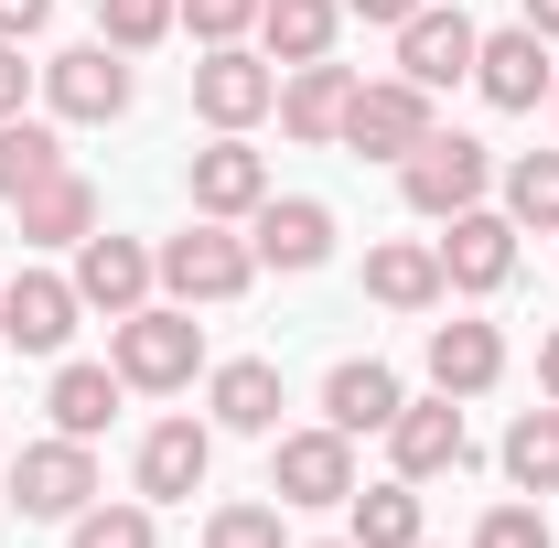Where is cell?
I'll return each mask as SVG.
<instances>
[{"instance_id":"26","label":"cell","mask_w":559,"mask_h":548,"mask_svg":"<svg viewBox=\"0 0 559 548\" xmlns=\"http://www.w3.org/2000/svg\"><path fill=\"white\" fill-rule=\"evenodd\" d=\"M345 516H355V527H345L355 548H419V484L409 474H399V484H355Z\"/></svg>"},{"instance_id":"17","label":"cell","mask_w":559,"mask_h":548,"mask_svg":"<svg viewBox=\"0 0 559 548\" xmlns=\"http://www.w3.org/2000/svg\"><path fill=\"white\" fill-rule=\"evenodd\" d=\"M388 452H399L409 484H430V474H463V463H474V430H463L452 398H409V409L388 419Z\"/></svg>"},{"instance_id":"6","label":"cell","mask_w":559,"mask_h":548,"mask_svg":"<svg viewBox=\"0 0 559 548\" xmlns=\"http://www.w3.org/2000/svg\"><path fill=\"white\" fill-rule=\"evenodd\" d=\"M419 140H430V86H409V75H355V108H345V151H366V162H409Z\"/></svg>"},{"instance_id":"10","label":"cell","mask_w":559,"mask_h":548,"mask_svg":"<svg viewBox=\"0 0 559 548\" xmlns=\"http://www.w3.org/2000/svg\"><path fill=\"white\" fill-rule=\"evenodd\" d=\"M215 474V430L205 419H151L140 430V505H183Z\"/></svg>"},{"instance_id":"13","label":"cell","mask_w":559,"mask_h":548,"mask_svg":"<svg viewBox=\"0 0 559 548\" xmlns=\"http://www.w3.org/2000/svg\"><path fill=\"white\" fill-rule=\"evenodd\" d=\"M430 248H441V290H506L516 279V215L463 205L452 237H430Z\"/></svg>"},{"instance_id":"2","label":"cell","mask_w":559,"mask_h":548,"mask_svg":"<svg viewBox=\"0 0 559 548\" xmlns=\"http://www.w3.org/2000/svg\"><path fill=\"white\" fill-rule=\"evenodd\" d=\"M151 259H162V290H173L183 312H194V301H237V290L259 279V248H248V237H226V215H194V226H183V237H162Z\"/></svg>"},{"instance_id":"18","label":"cell","mask_w":559,"mask_h":548,"mask_svg":"<svg viewBox=\"0 0 559 548\" xmlns=\"http://www.w3.org/2000/svg\"><path fill=\"white\" fill-rule=\"evenodd\" d=\"M345 108H355V65H334V55L280 75V130H290V140H312V151L345 140Z\"/></svg>"},{"instance_id":"24","label":"cell","mask_w":559,"mask_h":548,"mask_svg":"<svg viewBox=\"0 0 559 548\" xmlns=\"http://www.w3.org/2000/svg\"><path fill=\"white\" fill-rule=\"evenodd\" d=\"M119 398H130V377H119V366H55V398H44V409H55L66 441H97V430L119 419Z\"/></svg>"},{"instance_id":"11","label":"cell","mask_w":559,"mask_h":548,"mask_svg":"<svg viewBox=\"0 0 559 548\" xmlns=\"http://www.w3.org/2000/svg\"><path fill=\"white\" fill-rule=\"evenodd\" d=\"M75 279H55V270H22V279H0V344H22V355H66V334H75Z\"/></svg>"},{"instance_id":"4","label":"cell","mask_w":559,"mask_h":548,"mask_svg":"<svg viewBox=\"0 0 559 548\" xmlns=\"http://www.w3.org/2000/svg\"><path fill=\"white\" fill-rule=\"evenodd\" d=\"M270 495L280 505H345L355 495V441L323 419V430H270Z\"/></svg>"},{"instance_id":"21","label":"cell","mask_w":559,"mask_h":548,"mask_svg":"<svg viewBox=\"0 0 559 548\" xmlns=\"http://www.w3.org/2000/svg\"><path fill=\"white\" fill-rule=\"evenodd\" d=\"M205 409H215V430H248V441H270V430H280V366H270V355H237V366H215V377H205Z\"/></svg>"},{"instance_id":"25","label":"cell","mask_w":559,"mask_h":548,"mask_svg":"<svg viewBox=\"0 0 559 548\" xmlns=\"http://www.w3.org/2000/svg\"><path fill=\"white\" fill-rule=\"evenodd\" d=\"M366 290H377L388 312H430V301H441V248H419V237L366 248Z\"/></svg>"},{"instance_id":"23","label":"cell","mask_w":559,"mask_h":548,"mask_svg":"<svg viewBox=\"0 0 559 548\" xmlns=\"http://www.w3.org/2000/svg\"><path fill=\"white\" fill-rule=\"evenodd\" d=\"M259 33H270V65H323L345 33V0H259Z\"/></svg>"},{"instance_id":"12","label":"cell","mask_w":559,"mask_h":548,"mask_svg":"<svg viewBox=\"0 0 559 548\" xmlns=\"http://www.w3.org/2000/svg\"><path fill=\"white\" fill-rule=\"evenodd\" d=\"M151 279H162V259H151L140 237H75V301H86V312L119 323V312L151 301Z\"/></svg>"},{"instance_id":"14","label":"cell","mask_w":559,"mask_h":548,"mask_svg":"<svg viewBox=\"0 0 559 548\" xmlns=\"http://www.w3.org/2000/svg\"><path fill=\"white\" fill-rule=\"evenodd\" d=\"M248 248H259V270H323V259H334V205L270 194V205L248 215Z\"/></svg>"},{"instance_id":"42","label":"cell","mask_w":559,"mask_h":548,"mask_svg":"<svg viewBox=\"0 0 559 548\" xmlns=\"http://www.w3.org/2000/svg\"><path fill=\"white\" fill-rule=\"evenodd\" d=\"M419 548H430V538H419Z\"/></svg>"},{"instance_id":"37","label":"cell","mask_w":559,"mask_h":548,"mask_svg":"<svg viewBox=\"0 0 559 548\" xmlns=\"http://www.w3.org/2000/svg\"><path fill=\"white\" fill-rule=\"evenodd\" d=\"M345 11H355V22H388V33H399V22H409L419 0H345Z\"/></svg>"},{"instance_id":"15","label":"cell","mask_w":559,"mask_h":548,"mask_svg":"<svg viewBox=\"0 0 559 548\" xmlns=\"http://www.w3.org/2000/svg\"><path fill=\"white\" fill-rule=\"evenodd\" d=\"M183 183H194V215H226V226L270 205V162L248 151V130H215V151H194Z\"/></svg>"},{"instance_id":"38","label":"cell","mask_w":559,"mask_h":548,"mask_svg":"<svg viewBox=\"0 0 559 548\" xmlns=\"http://www.w3.org/2000/svg\"><path fill=\"white\" fill-rule=\"evenodd\" d=\"M516 11H527V33H549V44H559V0H516Z\"/></svg>"},{"instance_id":"40","label":"cell","mask_w":559,"mask_h":548,"mask_svg":"<svg viewBox=\"0 0 559 548\" xmlns=\"http://www.w3.org/2000/svg\"><path fill=\"white\" fill-rule=\"evenodd\" d=\"M312 548H355V538H312Z\"/></svg>"},{"instance_id":"32","label":"cell","mask_w":559,"mask_h":548,"mask_svg":"<svg viewBox=\"0 0 559 548\" xmlns=\"http://www.w3.org/2000/svg\"><path fill=\"white\" fill-rule=\"evenodd\" d=\"M205 548H280V505H215Z\"/></svg>"},{"instance_id":"3","label":"cell","mask_w":559,"mask_h":548,"mask_svg":"<svg viewBox=\"0 0 559 548\" xmlns=\"http://www.w3.org/2000/svg\"><path fill=\"white\" fill-rule=\"evenodd\" d=\"M485 183H495V151H485V140H463V130H430L409 162H399L409 215H441V226H452L463 205H485Z\"/></svg>"},{"instance_id":"41","label":"cell","mask_w":559,"mask_h":548,"mask_svg":"<svg viewBox=\"0 0 559 548\" xmlns=\"http://www.w3.org/2000/svg\"><path fill=\"white\" fill-rule=\"evenodd\" d=\"M549 108H559V75H549Z\"/></svg>"},{"instance_id":"8","label":"cell","mask_w":559,"mask_h":548,"mask_svg":"<svg viewBox=\"0 0 559 548\" xmlns=\"http://www.w3.org/2000/svg\"><path fill=\"white\" fill-rule=\"evenodd\" d=\"M194 108H205L215 130H259V119L280 108L270 55H248V44H205V65H194Z\"/></svg>"},{"instance_id":"35","label":"cell","mask_w":559,"mask_h":548,"mask_svg":"<svg viewBox=\"0 0 559 548\" xmlns=\"http://www.w3.org/2000/svg\"><path fill=\"white\" fill-rule=\"evenodd\" d=\"M44 22H55V0H0V44H33Z\"/></svg>"},{"instance_id":"7","label":"cell","mask_w":559,"mask_h":548,"mask_svg":"<svg viewBox=\"0 0 559 548\" xmlns=\"http://www.w3.org/2000/svg\"><path fill=\"white\" fill-rule=\"evenodd\" d=\"M474 44H485V33L463 22V0H419L409 22H399V75L441 97V86H463V75H474Z\"/></svg>"},{"instance_id":"22","label":"cell","mask_w":559,"mask_h":548,"mask_svg":"<svg viewBox=\"0 0 559 548\" xmlns=\"http://www.w3.org/2000/svg\"><path fill=\"white\" fill-rule=\"evenodd\" d=\"M11 215H22L33 248H75V237H97V183H86V172H44Z\"/></svg>"},{"instance_id":"29","label":"cell","mask_w":559,"mask_h":548,"mask_svg":"<svg viewBox=\"0 0 559 548\" xmlns=\"http://www.w3.org/2000/svg\"><path fill=\"white\" fill-rule=\"evenodd\" d=\"M506 215H516V237L559 226V151H527V162H506Z\"/></svg>"},{"instance_id":"31","label":"cell","mask_w":559,"mask_h":548,"mask_svg":"<svg viewBox=\"0 0 559 548\" xmlns=\"http://www.w3.org/2000/svg\"><path fill=\"white\" fill-rule=\"evenodd\" d=\"M151 516H162V505H86L66 548H151Z\"/></svg>"},{"instance_id":"5","label":"cell","mask_w":559,"mask_h":548,"mask_svg":"<svg viewBox=\"0 0 559 548\" xmlns=\"http://www.w3.org/2000/svg\"><path fill=\"white\" fill-rule=\"evenodd\" d=\"M11 505H22V516L75 527V516L97 505V452H86V441H66V430H55V441H33V452L11 463Z\"/></svg>"},{"instance_id":"28","label":"cell","mask_w":559,"mask_h":548,"mask_svg":"<svg viewBox=\"0 0 559 548\" xmlns=\"http://www.w3.org/2000/svg\"><path fill=\"white\" fill-rule=\"evenodd\" d=\"M506 484L516 495H559V398L549 409H516V430H506Z\"/></svg>"},{"instance_id":"16","label":"cell","mask_w":559,"mask_h":548,"mask_svg":"<svg viewBox=\"0 0 559 548\" xmlns=\"http://www.w3.org/2000/svg\"><path fill=\"white\" fill-rule=\"evenodd\" d=\"M549 33H527V22H516V33H485V44H474V86H485V108H506V119H516V108H538V97H549Z\"/></svg>"},{"instance_id":"27","label":"cell","mask_w":559,"mask_h":548,"mask_svg":"<svg viewBox=\"0 0 559 548\" xmlns=\"http://www.w3.org/2000/svg\"><path fill=\"white\" fill-rule=\"evenodd\" d=\"M44 172H66V140H55V119H0V205H22Z\"/></svg>"},{"instance_id":"9","label":"cell","mask_w":559,"mask_h":548,"mask_svg":"<svg viewBox=\"0 0 559 548\" xmlns=\"http://www.w3.org/2000/svg\"><path fill=\"white\" fill-rule=\"evenodd\" d=\"M130 55L119 44H66L55 65H44V97H55V119H119L130 108Z\"/></svg>"},{"instance_id":"1","label":"cell","mask_w":559,"mask_h":548,"mask_svg":"<svg viewBox=\"0 0 559 548\" xmlns=\"http://www.w3.org/2000/svg\"><path fill=\"white\" fill-rule=\"evenodd\" d=\"M108 366L130 377V388H194V366H205V323L183 312V301H140V312H119L108 323Z\"/></svg>"},{"instance_id":"39","label":"cell","mask_w":559,"mask_h":548,"mask_svg":"<svg viewBox=\"0 0 559 548\" xmlns=\"http://www.w3.org/2000/svg\"><path fill=\"white\" fill-rule=\"evenodd\" d=\"M538 388H549V398H559V334L538 344Z\"/></svg>"},{"instance_id":"19","label":"cell","mask_w":559,"mask_h":548,"mask_svg":"<svg viewBox=\"0 0 559 548\" xmlns=\"http://www.w3.org/2000/svg\"><path fill=\"white\" fill-rule=\"evenodd\" d=\"M409 409V388H399V366H377V355H345V366H334V377H323V419H334V430H388V419Z\"/></svg>"},{"instance_id":"33","label":"cell","mask_w":559,"mask_h":548,"mask_svg":"<svg viewBox=\"0 0 559 548\" xmlns=\"http://www.w3.org/2000/svg\"><path fill=\"white\" fill-rule=\"evenodd\" d=\"M248 22H259V0H183V33L194 44H237Z\"/></svg>"},{"instance_id":"30","label":"cell","mask_w":559,"mask_h":548,"mask_svg":"<svg viewBox=\"0 0 559 548\" xmlns=\"http://www.w3.org/2000/svg\"><path fill=\"white\" fill-rule=\"evenodd\" d=\"M173 22H183V0H97V44H119V55H151Z\"/></svg>"},{"instance_id":"20","label":"cell","mask_w":559,"mask_h":548,"mask_svg":"<svg viewBox=\"0 0 559 548\" xmlns=\"http://www.w3.org/2000/svg\"><path fill=\"white\" fill-rule=\"evenodd\" d=\"M506 377V334L495 323H430V388L441 398H485Z\"/></svg>"},{"instance_id":"34","label":"cell","mask_w":559,"mask_h":548,"mask_svg":"<svg viewBox=\"0 0 559 548\" xmlns=\"http://www.w3.org/2000/svg\"><path fill=\"white\" fill-rule=\"evenodd\" d=\"M474 548H549V516L538 505H495L485 527H474Z\"/></svg>"},{"instance_id":"36","label":"cell","mask_w":559,"mask_h":548,"mask_svg":"<svg viewBox=\"0 0 559 548\" xmlns=\"http://www.w3.org/2000/svg\"><path fill=\"white\" fill-rule=\"evenodd\" d=\"M22 97H33V65H22V44H0V119H22Z\"/></svg>"}]
</instances>
